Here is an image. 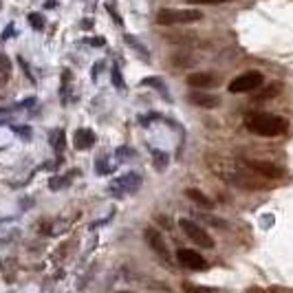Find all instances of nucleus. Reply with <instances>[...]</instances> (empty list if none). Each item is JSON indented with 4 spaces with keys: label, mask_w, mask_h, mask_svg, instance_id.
<instances>
[{
    "label": "nucleus",
    "mask_w": 293,
    "mask_h": 293,
    "mask_svg": "<svg viewBox=\"0 0 293 293\" xmlns=\"http://www.w3.org/2000/svg\"><path fill=\"white\" fill-rule=\"evenodd\" d=\"M11 130L16 132V135H20V137H25L27 141L31 139V128L29 126H11Z\"/></svg>",
    "instance_id": "obj_25"
},
{
    "label": "nucleus",
    "mask_w": 293,
    "mask_h": 293,
    "mask_svg": "<svg viewBox=\"0 0 293 293\" xmlns=\"http://www.w3.org/2000/svg\"><path fill=\"white\" fill-rule=\"evenodd\" d=\"M119 293H132V291H119Z\"/></svg>",
    "instance_id": "obj_35"
},
{
    "label": "nucleus",
    "mask_w": 293,
    "mask_h": 293,
    "mask_svg": "<svg viewBox=\"0 0 293 293\" xmlns=\"http://www.w3.org/2000/svg\"><path fill=\"white\" fill-rule=\"evenodd\" d=\"M185 196H187V198H192V201H194L196 205H203V207H207V209H212V207H214V201H209V196H207V194H203L201 190H194V187H190V190H185Z\"/></svg>",
    "instance_id": "obj_15"
},
{
    "label": "nucleus",
    "mask_w": 293,
    "mask_h": 293,
    "mask_svg": "<svg viewBox=\"0 0 293 293\" xmlns=\"http://www.w3.org/2000/svg\"><path fill=\"white\" fill-rule=\"evenodd\" d=\"M280 91H282V84H280V82H273V84L264 86L256 97H258V99H271V97H275V95H280Z\"/></svg>",
    "instance_id": "obj_18"
},
{
    "label": "nucleus",
    "mask_w": 293,
    "mask_h": 293,
    "mask_svg": "<svg viewBox=\"0 0 293 293\" xmlns=\"http://www.w3.org/2000/svg\"><path fill=\"white\" fill-rule=\"evenodd\" d=\"M124 42L128 44V47L135 49V51L139 53V58H141V60L150 62V53H148V49H146V47H143V44L139 42V38H137V36H132V33H126V36H124Z\"/></svg>",
    "instance_id": "obj_14"
},
{
    "label": "nucleus",
    "mask_w": 293,
    "mask_h": 293,
    "mask_svg": "<svg viewBox=\"0 0 293 293\" xmlns=\"http://www.w3.org/2000/svg\"><path fill=\"white\" fill-rule=\"evenodd\" d=\"M152 157H154V168H157L159 172L168 168L170 157H168V154H165V152H161V150H152Z\"/></svg>",
    "instance_id": "obj_20"
},
{
    "label": "nucleus",
    "mask_w": 293,
    "mask_h": 293,
    "mask_svg": "<svg viewBox=\"0 0 293 293\" xmlns=\"http://www.w3.org/2000/svg\"><path fill=\"white\" fill-rule=\"evenodd\" d=\"M247 165H249L256 174L264 176L267 181H278V179H282L284 176V170L280 168L278 163H273V161H260V159H253V161H247Z\"/></svg>",
    "instance_id": "obj_9"
},
{
    "label": "nucleus",
    "mask_w": 293,
    "mask_h": 293,
    "mask_svg": "<svg viewBox=\"0 0 293 293\" xmlns=\"http://www.w3.org/2000/svg\"><path fill=\"white\" fill-rule=\"evenodd\" d=\"M86 44H91V47H104V40L102 38H88Z\"/></svg>",
    "instance_id": "obj_31"
},
{
    "label": "nucleus",
    "mask_w": 293,
    "mask_h": 293,
    "mask_svg": "<svg viewBox=\"0 0 293 293\" xmlns=\"http://www.w3.org/2000/svg\"><path fill=\"white\" fill-rule=\"evenodd\" d=\"M141 84L143 86H152V88H157L159 93L165 97V99H170V93H168V86L163 84V80L161 77H146V80H141Z\"/></svg>",
    "instance_id": "obj_17"
},
{
    "label": "nucleus",
    "mask_w": 293,
    "mask_h": 293,
    "mask_svg": "<svg viewBox=\"0 0 293 293\" xmlns=\"http://www.w3.org/2000/svg\"><path fill=\"white\" fill-rule=\"evenodd\" d=\"M203 18L198 9H161L157 14V25L172 27V25H192Z\"/></svg>",
    "instance_id": "obj_3"
},
{
    "label": "nucleus",
    "mask_w": 293,
    "mask_h": 293,
    "mask_svg": "<svg viewBox=\"0 0 293 293\" xmlns=\"http://www.w3.org/2000/svg\"><path fill=\"white\" fill-rule=\"evenodd\" d=\"M102 66H104L102 62H97V64H95V69H93V71H91V75H93V80H95V77H97V73H99V69H102Z\"/></svg>",
    "instance_id": "obj_32"
},
{
    "label": "nucleus",
    "mask_w": 293,
    "mask_h": 293,
    "mask_svg": "<svg viewBox=\"0 0 293 293\" xmlns=\"http://www.w3.org/2000/svg\"><path fill=\"white\" fill-rule=\"evenodd\" d=\"M29 25L33 27L36 31H40V29H44V18L38 11H33V14H29Z\"/></svg>",
    "instance_id": "obj_23"
},
{
    "label": "nucleus",
    "mask_w": 293,
    "mask_h": 293,
    "mask_svg": "<svg viewBox=\"0 0 293 293\" xmlns=\"http://www.w3.org/2000/svg\"><path fill=\"white\" fill-rule=\"evenodd\" d=\"M80 176V170H71V172H66L62 176H51L49 179V190H64V187H69L71 185V181L77 179Z\"/></svg>",
    "instance_id": "obj_13"
},
{
    "label": "nucleus",
    "mask_w": 293,
    "mask_h": 293,
    "mask_svg": "<svg viewBox=\"0 0 293 293\" xmlns=\"http://www.w3.org/2000/svg\"><path fill=\"white\" fill-rule=\"evenodd\" d=\"M95 141H97V137L91 128H77L73 135V143L77 150H88V148L95 146Z\"/></svg>",
    "instance_id": "obj_12"
},
{
    "label": "nucleus",
    "mask_w": 293,
    "mask_h": 293,
    "mask_svg": "<svg viewBox=\"0 0 293 293\" xmlns=\"http://www.w3.org/2000/svg\"><path fill=\"white\" fill-rule=\"evenodd\" d=\"M249 293H264V289H260V286H253V289H249Z\"/></svg>",
    "instance_id": "obj_34"
},
{
    "label": "nucleus",
    "mask_w": 293,
    "mask_h": 293,
    "mask_svg": "<svg viewBox=\"0 0 293 293\" xmlns=\"http://www.w3.org/2000/svg\"><path fill=\"white\" fill-rule=\"evenodd\" d=\"M209 168H212V172L220 176V179L225 181V183H231L236 187H245V190H267V187H271V183H264V176L256 174L253 170L245 163H236L231 161V159H212L209 157Z\"/></svg>",
    "instance_id": "obj_1"
},
{
    "label": "nucleus",
    "mask_w": 293,
    "mask_h": 293,
    "mask_svg": "<svg viewBox=\"0 0 293 293\" xmlns=\"http://www.w3.org/2000/svg\"><path fill=\"white\" fill-rule=\"evenodd\" d=\"M157 223H159V225H163L165 229H170V227H172V220H170L168 216H157Z\"/></svg>",
    "instance_id": "obj_30"
},
{
    "label": "nucleus",
    "mask_w": 293,
    "mask_h": 293,
    "mask_svg": "<svg viewBox=\"0 0 293 293\" xmlns=\"http://www.w3.org/2000/svg\"><path fill=\"white\" fill-rule=\"evenodd\" d=\"M187 99H190V104H194V106L198 108H216L220 106V97L218 95H212V93H205V91H192L190 95H187Z\"/></svg>",
    "instance_id": "obj_11"
},
{
    "label": "nucleus",
    "mask_w": 293,
    "mask_h": 293,
    "mask_svg": "<svg viewBox=\"0 0 293 293\" xmlns=\"http://www.w3.org/2000/svg\"><path fill=\"white\" fill-rule=\"evenodd\" d=\"M183 291L185 293H220L218 289H212V286H201L192 282H183Z\"/></svg>",
    "instance_id": "obj_22"
},
{
    "label": "nucleus",
    "mask_w": 293,
    "mask_h": 293,
    "mask_svg": "<svg viewBox=\"0 0 293 293\" xmlns=\"http://www.w3.org/2000/svg\"><path fill=\"white\" fill-rule=\"evenodd\" d=\"M14 31H16V27H14V22H9L7 27L3 29V33H0V40H9L11 36H14Z\"/></svg>",
    "instance_id": "obj_26"
},
{
    "label": "nucleus",
    "mask_w": 293,
    "mask_h": 293,
    "mask_svg": "<svg viewBox=\"0 0 293 293\" xmlns=\"http://www.w3.org/2000/svg\"><path fill=\"white\" fill-rule=\"evenodd\" d=\"M176 260H179L181 267L192 269V271H203V269H207V260H205V258H203L198 251L185 249V247H181V249L176 251Z\"/></svg>",
    "instance_id": "obj_8"
},
{
    "label": "nucleus",
    "mask_w": 293,
    "mask_h": 293,
    "mask_svg": "<svg viewBox=\"0 0 293 293\" xmlns=\"http://www.w3.org/2000/svg\"><path fill=\"white\" fill-rule=\"evenodd\" d=\"M44 7H47V9H53V7H55V0H47V3H44Z\"/></svg>",
    "instance_id": "obj_33"
},
{
    "label": "nucleus",
    "mask_w": 293,
    "mask_h": 293,
    "mask_svg": "<svg viewBox=\"0 0 293 293\" xmlns=\"http://www.w3.org/2000/svg\"><path fill=\"white\" fill-rule=\"evenodd\" d=\"M49 141H51V146L55 148V150L62 152V150H64V130H62V128L53 130L51 137H49Z\"/></svg>",
    "instance_id": "obj_19"
},
{
    "label": "nucleus",
    "mask_w": 293,
    "mask_h": 293,
    "mask_svg": "<svg viewBox=\"0 0 293 293\" xmlns=\"http://www.w3.org/2000/svg\"><path fill=\"white\" fill-rule=\"evenodd\" d=\"M262 82H264V77L260 71H247V73L236 77V80H231L227 88L234 95L236 93H251V91H256V88H260Z\"/></svg>",
    "instance_id": "obj_4"
},
{
    "label": "nucleus",
    "mask_w": 293,
    "mask_h": 293,
    "mask_svg": "<svg viewBox=\"0 0 293 293\" xmlns=\"http://www.w3.org/2000/svg\"><path fill=\"white\" fill-rule=\"evenodd\" d=\"M179 225H181V229H183V234L192 242H196L198 247H203V249H212V247H214L212 236H209L198 223H194V220H190V218H181Z\"/></svg>",
    "instance_id": "obj_5"
},
{
    "label": "nucleus",
    "mask_w": 293,
    "mask_h": 293,
    "mask_svg": "<svg viewBox=\"0 0 293 293\" xmlns=\"http://www.w3.org/2000/svg\"><path fill=\"white\" fill-rule=\"evenodd\" d=\"M190 5H223V3H229V0H185Z\"/></svg>",
    "instance_id": "obj_27"
},
{
    "label": "nucleus",
    "mask_w": 293,
    "mask_h": 293,
    "mask_svg": "<svg viewBox=\"0 0 293 293\" xmlns=\"http://www.w3.org/2000/svg\"><path fill=\"white\" fill-rule=\"evenodd\" d=\"M113 170H115V165H110L106 157L97 159V174H108V172H113Z\"/></svg>",
    "instance_id": "obj_24"
},
{
    "label": "nucleus",
    "mask_w": 293,
    "mask_h": 293,
    "mask_svg": "<svg viewBox=\"0 0 293 293\" xmlns=\"http://www.w3.org/2000/svg\"><path fill=\"white\" fill-rule=\"evenodd\" d=\"M16 271H18V260H14V258L3 260V275L7 282H14L16 280Z\"/></svg>",
    "instance_id": "obj_16"
},
{
    "label": "nucleus",
    "mask_w": 293,
    "mask_h": 293,
    "mask_svg": "<svg viewBox=\"0 0 293 293\" xmlns=\"http://www.w3.org/2000/svg\"><path fill=\"white\" fill-rule=\"evenodd\" d=\"M218 84V77L214 73H207V71H196V73L187 75V86L198 88V91H207V88H214Z\"/></svg>",
    "instance_id": "obj_10"
},
{
    "label": "nucleus",
    "mask_w": 293,
    "mask_h": 293,
    "mask_svg": "<svg viewBox=\"0 0 293 293\" xmlns=\"http://www.w3.org/2000/svg\"><path fill=\"white\" fill-rule=\"evenodd\" d=\"M139 185H141V174H137V172H126V174L117 176V179L110 183L108 192H110L113 196H126V194H130V192H137V190H139Z\"/></svg>",
    "instance_id": "obj_6"
},
{
    "label": "nucleus",
    "mask_w": 293,
    "mask_h": 293,
    "mask_svg": "<svg viewBox=\"0 0 293 293\" xmlns=\"http://www.w3.org/2000/svg\"><path fill=\"white\" fill-rule=\"evenodd\" d=\"M110 80H113V84H115L117 91H124L126 88V82H124V77H121V71H119L117 64H113V69H110Z\"/></svg>",
    "instance_id": "obj_21"
},
{
    "label": "nucleus",
    "mask_w": 293,
    "mask_h": 293,
    "mask_svg": "<svg viewBox=\"0 0 293 293\" xmlns=\"http://www.w3.org/2000/svg\"><path fill=\"white\" fill-rule=\"evenodd\" d=\"M194 60H190V58H185V55H176L174 58V64H183V66H190Z\"/></svg>",
    "instance_id": "obj_29"
},
{
    "label": "nucleus",
    "mask_w": 293,
    "mask_h": 293,
    "mask_svg": "<svg viewBox=\"0 0 293 293\" xmlns=\"http://www.w3.org/2000/svg\"><path fill=\"white\" fill-rule=\"evenodd\" d=\"M117 157H119V159H126V157H135V150H130V148H126V146H121L119 150H117Z\"/></svg>",
    "instance_id": "obj_28"
},
{
    "label": "nucleus",
    "mask_w": 293,
    "mask_h": 293,
    "mask_svg": "<svg viewBox=\"0 0 293 293\" xmlns=\"http://www.w3.org/2000/svg\"><path fill=\"white\" fill-rule=\"evenodd\" d=\"M247 130L253 132V135L260 137H280L284 135L289 124H286L284 117H278V115H267V113H253L245 119Z\"/></svg>",
    "instance_id": "obj_2"
},
{
    "label": "nucleus",
    "mask_w": 293,
    "mask_h": 293,
    "mask_svg": "<svg viewBox=\"0 0 293 293\" xmlns=\"http://www.w3.org/2000/svg\"><path fill=\"white\" fill-rule=\"evenodd\" d=\"M143 238H146V242L150 245V249L157 253L159 258H163L165 262L172 260V256H170V249H168V242H165L163 234L157 227H146V231H143Z\"/></svg>",
    "instance_id": "obj_7"
}]
</instances>
